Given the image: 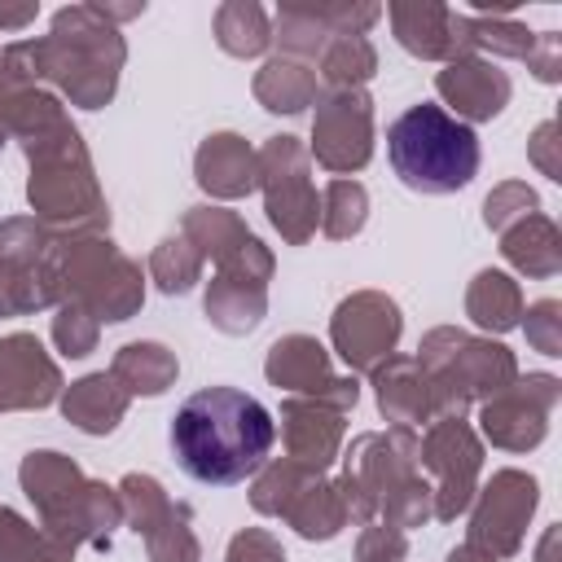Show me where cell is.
Here are the masks:
<instances>
[{
    "mask_svg": "<svg viewBox=\"0 0 562 562\" xmlns=\"http://www.w3.org/2000/svg\"><path fill=\"white\" fill-rule=\"evenodd\" d=\"M167 439L176 465L193 483L233 487L268 461L277 422L255 395L237 386H202L176 408Z\"/></svg>",
    "mask_w": 562,
    "mask_h": 562,
    "instance_id": "cell-1",
    "label": "cell"
},
{
    "mask_svg": "<svg viewBox=\"0 0 562 562\" xmlns=\"http://www.w3.org/2000/svg\"><path fill=\"white\" fill-rule=\"evenodd\" d=\"M386 158L404 189L443 198L474 180L479 171V136L470 123L452 119L443 105L422 101L408 105L386 127Z\"/></svg>",
    "mask_w": 562,
    "mask_h": 562,
    "instance_id": "cell-2",
    "label": "cell"
}]
</instances>
